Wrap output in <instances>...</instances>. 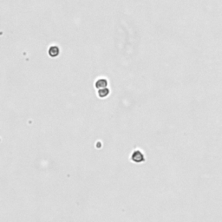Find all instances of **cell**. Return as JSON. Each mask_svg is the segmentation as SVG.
I'll return each mask as SVG.
<instances>
[{
	"instance_id": "cell-1",
	"label": "cell",
	"mask_w": 222,
	"mask_h": 222,
	"mask_svg": "<svg viewBox=\"0 0 222 222\" xmlns=\"http://www.w3.org/2000/svg\"><path fill=\"white\" fill-rule=\"evenodd\" d=\"M131 159L134 162L140 163L144 161V155L140 151H135L131 155Z\"/></svg>"
},
{
	"instance_id": "cell-4",
	"label": "cell",
	"mask_w": 222,
	"mask_h": 222,
	"mask_svg": "<svg viewBox=\"0 0 222 222\" xmlns=\"http://www.w3.org/2000/svg\"><path fill=\"white\" fill-rule=\"evenodd\" d=\"M97 95L100 98H105L109 95V89L108 88H103V89H100L97 91Z\"/></svg>"
},
{
	"instance_id": "cell-2",
	"label": "cell",
	"mask_w": 222,
	"mask_h": 222,
	"mask_svg": "<svg viewBox=\"0 0 222 222\" xmlns=\"http://www.w3.org/2000/svg\"><path fill=\"white\" fill-rule=\"evenodd\" d=\"M95 87L97 89H103V88H107L108 87V81L105 78H100L98 79L96 83H95Z\"/></svg>"
},
{
	"instance_id": "cell-3",
	"label": "cell",
	"mask_w": 222,
	"mask_h": 222,
	"mask_svg": "<svg viewBox=\"0 0 222 222\" xmlns=\"http://www.w3.org/2000/svg\"><path fill=\"white\" fill-rule=\"evenodd\" d=\"M59 54H60L59 47H57L56 45H53V46L50 47V49H49V55H50V56L56 57L57 56H59Z\"/></svg>"
}]
</instances>
